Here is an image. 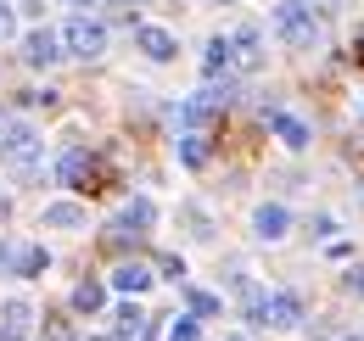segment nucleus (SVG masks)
Instances as JSON below:
<instances>
[{"label":"nucleus","mask_w":364,"mask_h":341,"mask_svg":"<svg viewBox=\"0 0 364 341\" xmlns=\"http://www.w3.org/2000/svg\"><path fill=\"white\" fill-rule=\"evenodd\" d=\"M269 23H274V34L291 45V50H309V45H319V17H314V6H309V0H280Z\"/></svg>","instance_id":"obj_1"},{"label":"nucleus","mask_w":364,"mask_h":341,"mask_svg":"<svg viewBox=\"0 0 364 341\" xmlns=\"http://www.w3.org/2000/svg\"><path fill=\"white\" fill-rule=\"evenodd\" d=\"M40 157H46V140H40V129L34 124H6L0 129V163L17 173H34L40 168Z\"/></svg>","instance_id":"obj_2"},{"label":"nucleus","mask_w":364,"mask_h":341,"mask_svg":"<svg viewBox=\"0 0 364 341\" xmlns=\"http://www.w3.org/2000/svg\"><path fill=\"white\" fill-rule=\"evenodd\" d=\"M247 319L264 325V330H297L303 325V297L297 291H269V297H258L247 308Z\"/></svg>","instance_id":"obj_3"},{"label":"nucleus","mask_w":364,"mask_h":341,"mask_svg":"<svg viewBox=\"0 0 364 341\" xmlns=\"http://www.w3.org/2000/svg\"><path fill=\"white\" fill-rule=\"evenodd\" d=\"M56 34H62V56H79V62L107 56V23H95V17H68Z\"/></svg>","instance_id":"obj_4"},{"label":"nucleus","mask_w":364,"mask_h":341,"mask_svg":"<svg viewBox=\"0 0 364 341\" xmlns=\"http://www.w3.org/2000/svg\"><path fill=\"white\" fill-rule=\"evenodd\" d=\"M40 330V313L28 297H6L0 302V341H34Z\"/></svg>","instance_id":"obj_5"},{"label":"nucleus","mask_w":364,"mask_h":341,"mask_svg":"<svg viewBox=\"0 0 364 341\" xmlns=\"http://www.w3.org/2000/svg\"><path fill=\"white\" fill-rule=\"evenodd\" d=\"M219 107H225V95H219V90L191 95V101L180 107V134H208V129L219 124Z\"/></svg>","instance_id":"obj_6"},{"label":"nucleus","mask_w":364,"mask_h":341,"mask_svg":"<svg viewBox=\"0 0 364 341\" xmlns=\"http://www.w3.org/2000/svg\"><path fill=\"white\" fill-rule=\"evenodd\" d=\"M151 224H157V207H151L146 196H135V202H129L124 213L112 218V229H107V235H112V241H140V235H146Z\"/></svg>","instance_id":"obj_7"},{"label":"nucleus","mask_w":364,"mask_h":341,"mask_svg":"<svg viewBox=\"0 0 364 341\" xmlns=\"http://www.w3.org/2000/svg\"><path fill=\"white\" fill-rule=\"evenodd\" d=\"M230 62H235V73H258V67H264V34H258L252 23L230 34Z\"/></svg>","instance_id":"obj_8"},{"label":"nucleus","mask_w":364,"mask_h":341,"mask_svg":"<svg viewBox=\"0 0 364 341\" xmlns=\"http://www.w3.org/2000/svg\"><path fill=\"white\" fill-rule=\"evenodd\" d=\"M23 62H28V67H56V62H62V34H56V28H34V34L23 40Z\"/></svg>","instance_id":"obj_9"},{"label":"nucleus","mask_w":364,"mask_h":341,"mask_svg":"<svg viewBox=\"0 0 364 341\" xmlns=\"http://www.w3.org/2000/svg\"><path fill=\"white\" fill-rule=\"evenodd\" d=\"M135 45L151 56V62H174V56H180V40H174L168 28H157V23H140V28H135Z\"/></svg>","instance_id":"obj_10"},{"label":"nucleus","mask_w":364,"mask_h":341,"mask_svg":"<svg viewBox=\"0 0 364 341\" xmlns=\"http://www.w3.org/2000/svg\"><path fill=\"white\" fill-rule=\"evenodd\" d=\"M286 229H291V213H286L280 202H264V207L252 213V235H258V241H280Z\"/></svg>","instance_id":"obj_11"},{"label":"nucleus","mask_w":364,"mask_h":341,"mask_svg":"<svg viewBox=\"0 0 364 341\" xmlns=\"http://www.w3.org/2000/svg\"><path fill=\"white\" fill-rule=\"evenodd\" d=\"M56 179L73 185V190H85V185L95 179V157H90V151H68V157L56 163Z\"/></svg>","instance_id":"obj_12"},{"label":"nucleus","mask_w":364,"mask_h":341,"mask_svg":"<svg viewBox=\"0 0 364 341\" xmlns=\"http://www.w3.org/2000/svg\"><path fill=\"white\" fill-rule=\"evenodd\" d=\"M202 73H208V85H219L230 73H235V62H230V34H219V40H208V56H202Z\"/></svg>","instance_id":"obj_13"},{"label":"nucleus","mask_w":364,"mask_h":341,"mask_svg":"<svg viewBox=\"0 0 364 341\" xmlns=\"http://www.w3.org/2000/svg\"><path fill=\"white\" fill-rule=\"evenodd\" d=\"M269 129L280 134V146H291V151H303L314 134H309V124L297 118V112H269Z\"/></svg>","instance_id":"obj_14"},{"label":"nucleus","mask_w":364,"mask_h":341,"mask_svg":"<svg viewBox=\"0 0 364 341\" xmlns=\"http://www.w3.org/2000/svg\"><path fill=\"white\" fill-rule=\"evenodd\" d=\"M151 280H157V274H151L146 263H118V269H112V286H118V291H129V297H140Z\"/></svg>","instance_id":"obj_15"},{"label":"nucleus","mask_w":364,"mask_h":341,"mask_svg":"<svg viewBox=\"0 0 364 341\" xmlns=\"http://www.w3.org/2000/svg\"><path fill=\"white\" fill-rule=\"evenodd\" d=\"M213 157V134H180V163L185 168H208Z\"/></svg>","instance_id":"obj_16"},{"label":"nucleus","mask_w":364,"mask_h":341,"mask_svg":"<svg viewBox=\"0 0 364 341\" xmlns=\"http://www.w3.org/2000/svg\"><path fill=\"white\" fill-rule=\"evenodd\" d=\"M46 269H50V252H46V247H23V252L11 257V274H23V280H40Z\"/></svg>","instance_id":"obj_17"},{"label":"nucleus","mask_w":364,"mask_h":341,"mask_svg":"<svg viewBox=\"0 0 364 341\" xmlns=\"http://www.w3.org/2000/svg\"><path fill=\"white\" fill-rule=\"evenodd\" d=\"M46 229H85V207H79V202H50Z\"/></svg>","instance_id":"obj_18"},{"label":"nucleus","mask_w":364,"mask_h":341,"mask_svg":"<svg viewBox=\"0 0 364 341\" xmlns=\"http://www.w3.org/2000/svg\"><path fill=\"white\" fill-rule=\"evenodd\" d=\"M146 336V313H140L135 302H124L118 308V325H112V341H140Z\"/></svg>","instance_id":"obj_19"},{"label":"nucleus","mask_w":364,"mask_h":341,"mask_svg":"<svg viewBox=\"0 0 364 341\" xmlns=\"http://www.w3.org/2000/svg\"><path fill=\"white\" fill-rule=\"evenodd\" d=\"M73 308H79V313H101V308H107V286H101V280H79V286H73Z\"/></svg>","instance_id":"obj_20"},{"label":"nucleus","mask_w":364,"mask_h":341,"mask_svg":"<svg viewBox=\"0 0 364 341\" xmlns=\"http://www.w3.org/2000/svg\"><path fill=\"white\" fill-rule=\"evenodd\" d=\"M40 330H46V341H79V336H73V319H68V313H46V325H40Z\"/></svg>","instance_id":"obj_21"},{"label":"nucleus","mask_w":364,"mask_h":341,"mask_svg":"<svg viewBox=\"0 0 364 341\" xmlns=\"http://www.w3.org/2000/svg\"><path fill=\"white\" fill-rule=\"evenodd\" d=\"M185 302H191V319H208V313H219V297H213V291H185Z\"/></svg>","instance_id":"obj_22"},{"label":"nucleus","mask_w":364,"mask_h":341,"mask_svg":"<svg viewBox=\"0 0 364 341\" xmlns=\"http://www.w3.org/2000/svg\"><path fill=\"white\" fill-rule=\"evenodd\" d=\"M168 341H202V325H196V319H174V325H168Z\"/></svg>","instance_id":"obj_23"},{"label":"nucleus","mask_w":364,"mask_h":341,"mask_svg":"<svg viewBox=\"0 0 364 341\" xmlns=\"http://www.w3.org/2000/svg\"><path fill=\"white\" fill-rule=\"evenodd\" d=\"M11 34H17V11L0 0V40H11Z\"/></svg>","instance_id":"obj_24"},{"label":"nucleus","mask_w":364,"mask_h":341,"mask_svg":"<svg viewBox=\"0 0 364 341\" xmlns=\"http://www.w3.org/2000/svg\"><path fill=\"white\" fill-rule=\"evenodd\" d=\"M157 274H163V280H185V257H163Z\"/></svg>","instance_id":"obj_25"},{"label":"nucleus","mask_w":364,"mask_h":341,"mask_svg":"<svg viewBox=\"0 0 364 341\" xmlns=\"http://www.w3.org/2000/svg\"><path fill=\"white\" fill-rule=\"evenodd\" d=\"M68 6H73V17H90L95 6H107V0H68Z\"/></svg>","instance_id":"obj_26"},{"label":"nucleus","mask_w":364,"mask_h":341,"mask_svg":"<svg viewBox=\"0 0 364 341\" xmlns=\"http://www.w3.org/2000/svg\"><path fill=\"white\" fill-rule=\"evenodd\" d=\"M348 291H359V297H364V269H353V274H348Z\"/></svg>","instance_id":"obj_27"},{"label":"nucleus","mask_w":364,"mask_h":341,"mask_svg":"<svg viewBox=\"0 0 364 341\" xmlns=\"http://www.w3.org/2000/svg\"><path fill=\"white\" fill-rule=\"evenodd\" d=\"M6 218H11V196L0 190V224H6Z\"/></svg>","instance_id":"obj_28"},{"label":"nucleus","mask_w":364,"mask_h":341,"mask_svg":"<svg viewBox=\"0 0 364 341\" xmlns=\"http://www.w3.org/2000/svg\"><path fill=\"white\" fill-rule=\"evenodd\" d=\"M11 257H17V252H11V247H6V241H0V269H11Z\"/></svg>","instance_id":"obj_29"},{"label":"nucleus","mask_w":364,"mask_h":341,"mask_svg":"<svg viewBox=\"0 0 364 341\" xmlns=\"http://www.w3.org/2000/svg\"><path fill=\"white\" fill-rule=\"evenodd\" d=\"M112 6H129V11H135V6H146V0H112Z\"/></svg>","instance_id":"obj_30"},{"label":"nucleus","mask_w":364,"mask_h":341,"mask_svg":"<svg viewBox=\"0 0 364 341\" xmlns=\"http://www.w3.org/2000/svg\"><path fill=\"white\" fill-rule=\"evenodd\" d=\"M353 50H359V56H364V34H359V40H353Z\"/></svg>","instance_id":"obj_31"},{"label":"nucleus","mask_w":364,"mask_h":341,"mask_svg":"<svg viewBox=\"0 0 364 341\" xmlns=\"http://www.w3.org/2000/svg\"><path fill=\"white\" fill-rule=\"evenodd\" d=\"M342 341H364V336H342Z\"/></svg>","instance_id":"obj_32"},{"label":"nucleus","mask_w":364,"mask_h":341,"mask_svg":"<svg viewBox=\"0 0 364 341\" xmlns=\"http://www.w3.org/2000/svg\"><path fill=\"white\" fill-rule=\"evenodd\" d=\"M359 118H364V101H359Z\"/></svg>","instance_id":"obj_33"},{"label":"nucleus","mask_w":364,"mask_h":341,"mask_svg":"<svg viewBox=\"0 0 364 341\" xmlns=\"http://www.w3.org/2000/svg\"><path fill=\"white\" fill-rule=\"evenodd\" d=\"M230 341H241V336H230Z\"/></svg>","instance_id":"obj_34"}]
</instances>
